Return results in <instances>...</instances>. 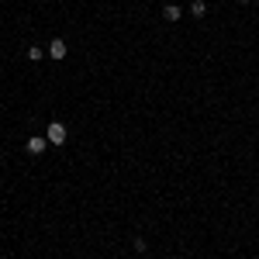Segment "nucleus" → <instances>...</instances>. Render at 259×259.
Here are the masks:
<instances>
[{
    "label": "nucleus",
    "mask_w": 259,
    "mask_h": 259,
    "mask_svg": "<svg viewBox=\"0 0 259 259\" xmlns=\"http://www.w3.org/2000/svg\"><path fill=\"white\" fill-rule=\"evenodd\" d=\"M45 139H49V145H66V124L62 121H52L45 128Z\"/></svg>",
    "instance_id": "nucleus-1"
},
{
    "label": "nucleus",
    "mask_w": 259,
    "mask_h": 259,
    "mask_svg": "<svg viewBox=\"0 0 259 259\" xmlns=\"http://www.w3.org/2000/svg\"><path fill=\"white\" fill-rule=\"evenodd\" d=\"M162 18H166V21H180V7L166 4V7H162Z\"/></svg>",
    "instance_id": "nucleus-4"
},
{
    "label": "nucleus",
    "mask_w": 259,
    "mask_h": 259,
    "mask_svg": "<svg viewBox=\"0 0 259 259\" xmlns=\"http://www.w3.org/2000/svg\"><path fill=\"white\" fill-rule=\"evenodd\" d=\"M49 56H52V59H66V41L52 38V41H49Z\"/></svg>",
    "instance_id": "nucleus-2"
},
{
    "label": "nucleus",
    "mask_w": 259,
    "mask_h": 259,
    "mask_svg": "<svg viewBox=\"0 0 259 259\" xmlns=\"http://www.w3.org/2000/svg\"><path fill=\"white\" fill-rule=\"evenodd\" d=\"M190 11H194L197 18H204V11H207V4H204V0H194V4H190Z\"/></svg>",
    "instance_id": "nucleus-5"
},
{
    "label": "nucleus",
    "mask_w": 259,
    "mask_h": 259,
    "mask_svg": "<svg viewBox=\"0 0 259 259\" xmlns=\"http://www.w3.org/2000/svg\"><path fill=\"white\" fill-rule=\"evenodd\" d=\"M242 4H252V0H242Z\"/></svg>",
    "instance_id": "nucleus-7"
},
{
    "label": "nucleus",
    "mask_w": 259,
    "mask_h": 259,
    "mask_svg": "<svg viewBox=\"0 0 259 259\" xmlns=\"http://www.w3.org/2000/svg\"><path fill=\"white\" fill-rule=\"evenodd\" d=\"M45 145H49V139L35 135V139H28V152H31V156H41V152H45Z\"/></svg>",
    "instance_id": "nucleus-3"
},
{
    "label": "nucleus",
    "mask_w": 259,
    "mask_h": 259,
    "mask_svg": "<svg viewBox=\"0 0 259 259\" xmlns=\"http://www.w3.org/2000/svg\"><path fill=\"white\" fill-rule=\"evenodd\" d=\"M132 245H135V252H145V249H149V242H145V239H132Z\"/></svg>",
    "instance_id": "nucleus-6"
}]
</instances>
